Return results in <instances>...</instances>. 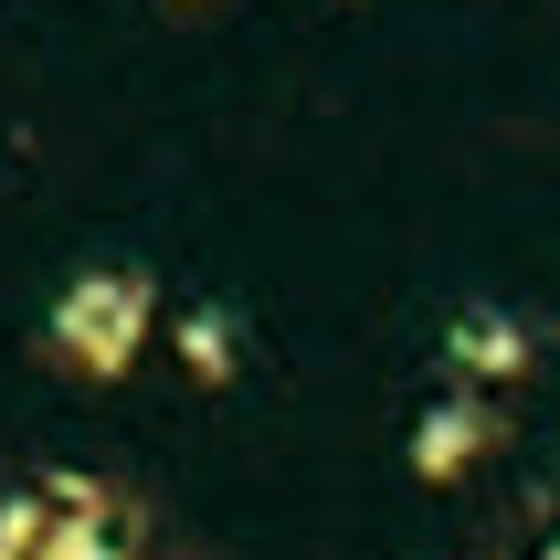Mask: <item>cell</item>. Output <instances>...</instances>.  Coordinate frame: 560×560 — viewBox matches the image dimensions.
Segmentation results:
<instances>
[{"instance_id":"obj_1","label":"cell","mask_w":560,"mask_h":560,"mask_svg":"<svg viewBox=\"0 0 560 560\" xmlns=\"http://www.w3.org/2000/svg\"><path fill=\"white\" fill-rule=\"evenodd\" d=\"M159 328V276L149 265H85V276L54 285V307H43V349H54V371L74 381H127L138 371V349Z\"/></svg>"},{"instance_id":"obj_2","label":"cell","mask_w":560,"mask_h":560,"mask_svg":"<svg viewBox=\"0 0 560 560\" xmlns=\"http://www.w3.org/2000/svg\"><path fill=\"white\" fill-rule=\"evenodd\" d=\"M487 444H498V402H487V392H444V402H423V423H412L402 455H412L423 487H444V476H466Z\"/></svg>"},{"instance_id":"obj_3","label":"cell","mask_w":560,"mask_h":560,"mask_svg":"<svg viewBox=\"0 0 560 560\" xmlns=\"http://www.w3.org/2000/svg\"><path fill=\"white\" fill-rule=\"evenodd\" d=\"M434 349H444L466 381H518V371L539 360V339H529V317H518V307H455Z\"/></svg>"},{"instance_id":"obj_4","label":"cell","mask_w":560,"mask_h":560,"mask_svg":"<svg viewBox=\"0 0 560 560\" xmlns=\"http://www.w3.org/2000/svg\"><path fill=\"white\" fill-rule=\"evenodd\" d=\"M74 508H54L43 518V539H32V560H117V508L85 498V487H63Z\"/></svg>"},{"instance_id":"obj_5","label":"cell","mask_w":560,"mask_h":560,"mask_svg":"<svg viewBox=\"0 0 560 560\" xmlns=\"http://www.w3.org/2000/svg\"><path fill=\"white\" fill-rule=\"evenodd\" d=\"M180 371L212 381V392L244 371V349H233V307H180Z\"/></svg>"},{"instance_id":"obj_6","label":"cell","mask_w":560,"mask_h":560,"mask_svg":"<svg viewBox=\"0 0 560 560\" xmlns=\"http://www.w3.org/2000/svg\"><path fill=\"white\" fill-rule=\"evenodd\" d=\"M43 518H54L43 498H0V560H32V539H43Z\"/></svg>"},{"instance_id":"obj_7","label":"cell","mask_w":560,"mask_h":560,"mask_svg":"<svg viewBox=\"0 0 560 560\" xmlns=\"http://www.w3.org/2000/svg\"><path fill=\"white\" fill-rule=\"evenodd\" d=\"M539 560H560V550H539Z\"/></svg>"},{"instance_id":"obj_8","label":"cell","mask_w":560,"mask_h":560,"mask_svg":"<svg viewBox=\"0 0 560 560\" xmlns=\"http://www.w3.org/2000/svg\"><path fill=\"white\" fill-rule=\"evenodd\" d=\"M117 560H127V550H117Z\"/></svg>"}]
</instances>
